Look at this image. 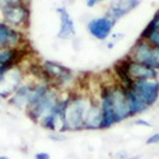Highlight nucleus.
<instances>
[{"label":"nucleus","mask_w":159,"mask_h":159,"mask_svg":"<svg viewBox=\"0 0 159 159\" xmlns=\"http://www.w3.org/2000/svg\"><path fill=\"white\" fill-rule=\"evenodd\" d=\"M92 98L83 93H69L65 102L64 122L65 132L84 131L87 112Z\"/></svg>","instance_id":"obj_1"},{"label":"nucleus","mask_w":159,"mask_h":159,"mask_svg":"<svg viewBox=\"0 0 159 159\" xmlns=\"http://www.w3.org/2000/svg\"><path fill=\"white\" fill-rule=\"evenodd\" d=\"M39 65H41L42 74H43V82L48 83L51 87H54L59 90L70 87L75 80L74 71L60 62L52 61V60H45Z\"/></svg>","instance_id":"obj_2"},{"label":"nucleus","mask_w":159,"mask_h":159,"mask_svg":"<svg viewBox=\"0 0 159 159\" xmlns=\"http://www.w3.org/2000/svg\"><path fill=\"white\" fill-rule=\"evenodd\" d=\"M129 59L144 64L159 71V48L139 38L126 55Z\"/></svg>","instance_id":"obj_3"},{"label":"nucleus","mask_w":159,"mask_h":159,"mask_svg":"<svg viewBox=\"0 0 159 159\" xmlns=\"http://www.w3.org/2000/svg\"><path fill=\"white\" fill-rule=\"evenodd\" d=\"M129 88L136 98H139L150 110L159 101V80L158 79H145V80L132 82Z\"/></svg>","instance_id":"obj_4"},{"label":"nucleus","mask_w":159,"mask_h":159,"mask_svg":"<svg viewBox=\"0 0 159 159\" xmlns=\"http://www.w3.org/2000/svg\"><path fill=\"white\" fill-rule=\"evenodd\" d=\"M3 22L10 27H14L20 31H25L30 27L31 20V9L28 3H20L13 7H8L0 10Z\"/></svg>","instance_id":"obj_5"},{"label":"nucleus","mask_w":159,"mask_h":159,"mask_svg":"<svg viewBox=\"0 0 159 159\" xmlns=\"http://www.w3.org/2000/svg\"><path fill=\"white\" fill-rule=\"evenodd\" d=\"M60 97H61V90L52 87L48 90V93L41 101L37 102L34 106H32V107L25 110V113L28 115V117L33 122L38 124L45 116H47L50 113V111L54 108V106L57 103Z\"/></svg>","instance_id":"obj_6"},{"label":"nucleus","mask_w":159,"mask_h":159,"mask_svg":"<svg viewBox=\"0 0 159 159\" xmlns=\"http://www.w3.org/2000/svg\"><path fill=\"white\" fill-rule=\"evenodd\" d=\"M110 92H111L112 107H113V112H115L117 124L131 118L130 108L127 104V98L125 94V88L121 84H118L117 82H115V83L110 84Z\"/></svg>","instance_id":"obj_7"},{"label":"nucleus","mask_w":159,"mask_h":159,"mask_svg":"<svg viewBox=\"0 0 159 159\" xmlns=\"http://www.w3.org/2000/svg\"><path fill=\"white\" fill-rule=\"evenodd\" d=\"M115 22L110 19L107 16H102V17H96L88 20L87 23V31L88 33L96 38L97 41H107L108 37L112 34L113 27H115Z\"/></svg>","instance_id":"obj_8"},{"label":"nucleus","mask_w":159,"mask_h":159,"mask_svg":"<svg viewBox=\"0 0 159 159\" xmlns=\"http://www.w3.org/2000/svg\"><path fill=\"white\" fill-rule=\"evenodd\" d=\"M25 42L24 32L10 27L3 20L0 22V48L23 47Z\"/></svg>","instance_id":"obj_9"},{"label":"nucleus","mask_w":159,"mask_h":159,"mask_svg":"<svg viewBox=\"0 0 159 159\" xmlns=\"http://www.w3.org/2000/svg\"><path fill=\"white\" fill-rule=\"evenodd\" d=\"M141 3L143 0H112L104 16H107L110 19L117 23L121 18L140 7Z\"/></svg>","instance_id":"obj_10"},{"label":"nucleus","mask_w":159,"mask_h":159,"mask_svg":"<svg viewBox=\"0 0 159 159\" xmlns=\"http://www.w3.org/2000/svg\"><path fill=\"white\" fill-rule=\"evenodd\" d=\"M126 60V69L129 73V76L131 78L132 82L135 80H145V79H158L159 71L155 69H152L149 66L140 64L138 61H134L125 56Z\"/></svg>","instance_id":"obj_11"},{"label":"nucleus","mask_w":159,"mask_h":159,"mask_svg":"<svg viewBox=\"0 0 159 159\" xmlns=\"http://www.w3.org/2000/svg\"><path fill=\"white\" fill-rule=\"evenodd\" d=\"M56 13L59 14L60 19V28L57 32V38L59 39H69L70 37L75 36V24L71 14L68 11L65 7H59L56 8Z\"/></svg>","instance_id":"obj_12"},{"label":"nucleus","mask_w":159,"mask_h":159,"mask_svg":"<svg viewBox=\"0 0 159 159\" xmlns=\"http://www.w3.org/2000/svg\"><path fill=\"white\" fill-rule=\"evenodd\" d=\"M102 127V111L98 97H92V102L87 112L84 131H96Z\"/></svg>","instance_id":"obj_13"},{"label":"nucleus","mask_w":159,"mask_h":159,"mask_svg":"<svg viewBox=\"0 0 159 159\" xmlns=\"http://www.w3.org/2000/svg\"><path fill=\"white\" fill-rule=\"evenodd\" d=\"M32 85H33V83H22L8 98V103L20 111H25L27 104H28Z\"/></svg>","instance_id":"obj_14"},{"label":"nucleus","mask_w":159,"mask_h":159,"mask_svg":"<svg viewBox=\"0 0 159 159\" xmlns=\"http://www.w3.org/2000/svg\"><path fill=\"white\" fill-rule=\"evenodd\" d=\"M124 88H125V94H126V98H127V104H129V108H130L131 118L138 116V115H141L144 112H147L149 110L139 98L135 97V94L132 93L129 88H126V87H124Z\"/></svg>","instance_id":"obj_15"},{"label":"nucleus","mask_w":159,"mask_h":159,"mask_svg":"<svg viewBox=\"0 0 159 159\" xmlns=\"http://www.w3.org/2000/svg\"><path fill=\"white\" fill-rule=\"evenodd\" d=\"M140 38L147 41L154 47L159 48V28H148L145 27L140 34Z\"/></svg>","instance_id":"obj_16"},{"label":"nucleus","mask_w":159,"mask_h":159,"mask_svg":"<svg viewBox=\"0 0 159 159\" xmlns=\"http://www.w3.org/2000/svg\"><path fill=\"white\" fill-rule=\"evenodd\" d=\"M48 139H51L52 141H56V143H61V141L66 140V136L62 134V132L54 131V132H50L48 134Z\"/></svg>","instance_id":"obj_17"},{"label":"nucleus","mask_w":159,"mask_h":159,"mask_svg":"<svg viewBox=\"0 0 159 159\" xmlns=\"http://www.w3.org/2000/svg\"><path fill=\"white\" fill-rule=\"evenodd\" d=\"M148 28H159V9L155 11V14L150 19V22L147 24Z\"/></svg>","instance_id":"obj_18"},{"label":"nucleus","mask_w":159,"mask_h":159,"mask_svg":"<svg viewBox=\"0 0 159 159\" xmlns=\"http://www.w3.org/2000/svg\"><path fill=\"white\" fill-rule=\"evenodd\" d=\"M147 145H159V132H155V134L150 135L147 141H145Z\"/></svg>","instance_id":"obj_19"},{"label":"nucleus","mask_w":159,"mask_h":159,"mask_svg":"<svg viewBox=\"0 0 159 159\" xmlns=\"http://www.w3.org/2000/svg\"><path fill=\"white\" fill-rule=\"evenodd\" d=\"M135 126H145V127H152L153 125L149 122V121H147V120H143V118H138V120H135L134 122Z\"/></svg>","instance_id":"obj_20"},{"label":"nucleus","mask_w":159,"mask_h":159,"mask_svg":"<svg viewBox=\"0 0 159 159\" xmlns=\"http://www.w3.org/2000/svg\"><path fill=\"white\" fill-rule=\"evenodd\" d=\"M34 159H51V155L47 152H37L34 154Z\"/></svg>","instance_id":"obj_21"},{"label":"nucleus","mask_w":159,"mask_h":159,"mask_svg":"<svg viewBox=\"0 0 159 159\" xmlns=\"http://www.w3.org/2000/svg\"><path fill=\"white\" fill-rule=\"evenodd\" d=\"M127 158H129V154L126 150H118L115 154V159H127Z\"/></svg>","instance_id":"obj_22"},{"label":"nucleus","mask_w":159,"mask_h":159,"mask_svg":"<svg viewBox=\"0 0 159 159\" xmlns=\"http://www.w3.org/2000/svg\"><path fill=\"white\" fill-rule=\"evenodd\" d=\"M84 2H85V5L88 8H94L98 4V0H84Z\"/></svg>","instance_id":"obj_23"},{"label":"nucleus","mask_w":159,"mask_h":159,"mask_svg":"<svg viewBox=\"0 0 159 159\" xmlns=\"http://www.w3.org/2000/svg\"><path fill=\"white\" fill-rule=\"evenodd\" d=\"M127 159H141V155H132V157H129Z\"/></svg>","instance_id":"obj_24"},{"label":"nucleus","mask_w":159,"mask_h":159,"mask_svg":"<svg viewBox=\"0 0 159 159\" xmlns=\"http://www.w3.org/2000/svg\"><path fill=\"white\" fill-rule=\"evenodd\" d=\"M0 159H10V158L7 157V155H0Z\"/></svg>","instance_id":"obj_25"},{"label":"nucleus","mask_w":159,"mask_h":159,"mask_svg":"<svg viewBox=\"0 0 159 159\" xmlns=\"http://www.w3.org/2000/svg\"><path fill=\"white\" fill-rule=\"evenodd\" d=\"M103 2H106V0H98V3H103Z\"/></svg>","instance_id":"obj_26"}]
</instances>
